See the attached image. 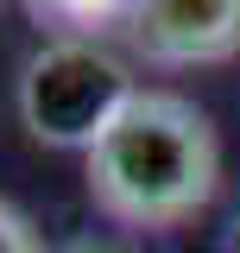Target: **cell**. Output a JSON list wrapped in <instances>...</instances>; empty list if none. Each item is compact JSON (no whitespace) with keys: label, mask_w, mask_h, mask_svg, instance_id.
<instances>
[{"label":"cell","mask_w":240,"mask_h":253,"mask_svg":"<svg viewBox=\"0 0 240 253\" xmlns=\"http://www.w3.org/2000/svg\"><path fill=\"white\" fill-rule=\"evenodd\" d=\"M82 165L95 209L120 228H177L221 190V139L209 114L171 89H139Z\"/></svg>","instance_id":"6da1fadb"},{"label":"cell","mask_w":240,"mask_h":253,"mask_svg":"<svg viewBox=\"0 0 240 253\" xmlns=\"http://www.w3.org/2000/svg\"><path fill=\"white\" fill-rule=\"evenodd\" d=\"M139 95V83L126 76V63L114 51H101L89 38H57V44H38L19 70V126H26L38 146H57V152H95V139L114 126V114Z\"/></svg>","instance_id":"7a4b0ae2"},{"label":"cell","mask_w":240,"mask_h":253,"mask_svg":"<svg viewBox=\"0 0 240 253\" xmlns=\"http://www.w3.org/2000/svg\"><path fill=\"white\" fill-rule=\"evenodd\" d=\"M126 26L152 63H228L240 51V0H133Z\"/></svg>","instance_id":"3957f363"},{"label":"cell","mask_w":240,"mask_h":253,"mask_svg":"<svg viewBox=\"0 0 240 253\" xmlns=\"http://www.w3.org/2000/svg\"><path fill=\"white\" fill-rule=\"evenodd\" d=\"M0 253H38L26 215H19V209H6V203H0Z\"/></svg>","instance_id":"277c9868"}]
</instances>
